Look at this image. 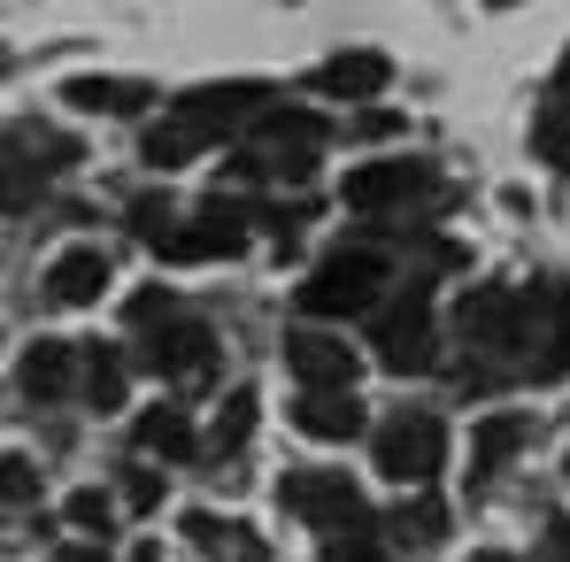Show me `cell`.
<instances>
[{"label":"cell","instance_id":"17","mask_svg":"<svg viewBox=\"0 0 570 562\" xmlns=\"http://www.w3.org/2000/svg\"><path fill=\"white\" fill-rule=\"evenodd\" d=\"M70 377H78V347H70V339H31V347H23V363H16V385H23L31 401L70 393Z\"/></svg>","mask_w":570,"mask_h":562},{"label":"cell","instance_id":"14","mask_svg":"<svg viewBox=\"0 0 570 562\" xmlns=\"http://www.w3.org/2000/svg\"><path fill=\"white\" fill-rule=\"evenodd\" d=\"M316 147H324V116H316V108H263V116H255V155L316 162Z\"/></svg>","mask_w":570,"mask_h":562},{"label":"cell","instance_id":"27","mask_svg":"<svg viewBox=\"0 0 570 562\" xmlns=\"http://www.w3.org/2000/svg\"><path fill=\"white\" fill-rule=\"evenodd\" d=\"M124 501H131V509H155V501H163V477H155V470H131V477H124Z\"/></svg>","mask_w":570,"mask_h":562},{"label":"cell","instance_id":"34","mask_svg":"<svg viewBox=\"0 0 570 562\" xmlns=\"http://www.w3.org/2000/svg\"><path fill=\"white\" fill-rule=\"evenodd\" d=\"M563 470H570V463H563Z\"/></svg>","mask_w":570,"mask_h":562},{"label":"cell","instance_id":"4","mask_svg":"<svg viewBox=\"0 0 570 562\" xmlns=\"http://www.w3.org/2000/svg\"><path fill=\"white\" fill-rule=\"evenodd\" d=\"M278 501L301 524H324V532H371V501L347 470H293L278 485Z\"/></svg>","mask_w":570,"mask_h":562},{"label":"cell","instance_id":"23","mask_svg":"<svg viewBox=\"0 0 570 562\" xmlns=\"http://www.w3.org/2000/svg\"><path fill=\"white\" fill-rule=\"evenodd\" d=\"M124 385H131V363L116 347H94L86 355V401L94 408H124Z\"/></svg>","mask_w":570,"mask_h":562},{"label":"cell","instance_id":"20","mask_svg":"<svg viewBox=\"0 0 570 562\" xmlns=\"http://www.w3.org/2000/svg\"><path fill=\"white\" fill-rule=\"evenodd\" d=\"M62 100L86 108V116H139V108L155 100V86H139V78H70Z\"/></svg>","mask_w":570,"mask_h":562},{"label":"cell","instance_id":"13","mask_svg":"<svg viewBox=\"0 0 570 562\" xmlns=\"http://www.w3.org/2000/svg\"><path fill=\"white\" fill-rule=\"evenodd\" d=\"M385 78H393V62H385L379 47H355V55H332V62L308 70V86L324 100H379Z\"/></svg>","mask_w":570,"mask_h":562},{"label":"cell","instance_id":"16","mask_svg":"<svg viewBox=\"0 0 570 562\" xmlns=\"http://www.w3.org/2000/svg\"><path fill=\"white\" fill-rule=\"evenodd\" d=\"M100 285H108V255H100V247H62V255L47 263V293H55L62 308L100 300Z\"/></svg>","mask_w":570,"mask_h":562},{"label":"cell","instance_id":"18","mask_svg":"<svg viewBox=\"0 0 570 562\" xmlns=\"http://www.w3.org/2000/svg\"><path fill=\"white\" fill-rule=\"evenodd\" d=\"M524 440H532V416H517V408H485L478 432H471V477H493Z\"/></svg>","mask_w":570,"mask_h":562},{"label":"cell","instance_id":"6","mask_svg":"<svg viewBox=\"0 0 570 562\" xmlns=\"http://www.w3.org/2000/svg\"><path fill=\"white\" fill-rule=\"evenodd\" d=\"M371 347H379V363H385L393 377L432 371V293H424V285H409V293L385 308V316H379V339H371Z\"/></svg>","mask_w":570,"mask_h":562},{"label":"cell","instance_id":"22","mask_svg":"<svg viewBox=\"0 0 570 562\" xmlns=\"http://www.w3.org/2000/svg\"><path fill=\"white\" fill-rule=\"evenodd\" d=\"M131 440H139V455H193L186 408H147V416L131 424Z\"/></svg>","mask_w":570,"mask_h":562},{"label":"cell","instance_id":"24","mask_svg":"<svg viewBox=\"0 0 570 562\" xmlns=\"http://www.w3.org/2000/svg\"><path fill=\"white\" fill-rule=\"evenodd\" d=\"M247 432H255V393L239 385V393H232V401L216 408V432H208V440H216V455H232V447H239Z\"/></svg>","mask_w":570,"mask_h":562},{"label":"cell","instance_id":"7","mask_svg":"<svg viewBox=\"0 0 570 562\" xmlns=\"http://www.w3.org/2000/svg\"><path fill=\"white\" fill-rule=\"evenodd\" d=\"M139 363H147L155 377H208L216 371V332L193 324V316H163V324H147Z\"/></svg>","mask_w":570,"mask_h":562},{"label":"cell","instance_id":"30","mask_svg":"<svg viewBox=\"0 0 570 562\" xmlns=\"http://www.w3.org/2000/svg\"><path fill=\"white\" fill-rule=\"evenodd\" d=\"M55 562H108V555H100V548H62Z\"/></svg>","mask_w":570,"mask_h":562},{"label":"cell","instance_id":"9","mask_svg":"<svg viewBox=\"0 0 570 562\" xmlns=\"http://www.w3.org/2000/svg\"><path fill=\"white\" fill-rule=\"evenodd\" d=\"M416 193H432V162H363V170H347V186L340 200L347 208H363V216H385V208H409Z\"/></svg>","mask_w":570,"mask_h":562},{"label":"cell","instance_id":"3","mask_svg":"<svg viewBox=\"0 0 570 562\" xmlns=\"http://www.w3.org/2000/svg\"><path fill=\"white\" fill-rule=\"evenodd\" d=\"M379 470L393 485H432L440 463H448V424L432 416V408H401V416H385L379 424Z\"/></svg>","mask_w":570,"mask_h":562},{"label":"cell","instance_id":"28","mask_svg":"<svg viewBox=\"0 0 570 562\" xmlns=\"http://www.w3.org/2000/svg\"><path fill=\"white\" fill-rule=\"evenodd\" d=\"M393 524H401V532H416V540H432V532H440V509H432V501H416V509H401Z\"/></svg>","mask_w":570,"mask_h":562},{"label":"cell","instance_id":"26","mask_svg":"<svg viewBox=\"0 0 570 562\" xmlns=\"http://www.w3.org/2000/svg\"><path fill=\"white\" fill-rule=\"evenodd\" d=\"M108 516H116V509H108V493H100V485L70 493V524H86V532H108Z\"/></svg>","mask_w":570,"mask_h":562},{"label":"cell","instance_id":"33","mask_svg":"<svg viewBox=\"0 0 570 562\" xmlns=\"http://www.w3.org/2000/svg\"><path fill=\"white\" fill-rule=\"evenodd\" d=\"M563 562H570V532H563Z\"/></svg>","mask_w":570,"mask_h":562},{"label":"cell","instance_id":"19","mask_svg":"<svg viewBox=\"0 0 570 562\" xmlns=\"http://www.w3.org/2000/svg\"><path fill=\"white\" fill-rule=\"evenodd\" d=\"M293 424H301L308 440H355V432H363V401H355V393H301V401H293Z\"/></svg>","mask_w":570,"mask_h":562},{"label":"cell","instance_id":"2","mask_svg":"<svg viewBox=\"0 0 570 562\" xmlns=\"http://www.w3.org/2000/svg\"><path fill=\"white\" fill-rule=\"evenodd\" d=\"M379 285H385L379 247H340V255H324V263L308 270L301 308H308V316H363V308H379Z\"/></svg>","mask_w":570,"mask_h":562},{"label":"cell","instance_id":"5","mask_svg":"<svg viewBox=\"0 0 570 562\" xmlns=\"http://www.w3.org/2000/svg\"><path fill=\"white\" fill-rule=\"evenodd\" d=\"M78 147L55 139V131H0V208H31L39 186L70 162Z\"/></svg>","mask_w":570,"mask_h":562},{"label":"cell","instance_id":"32","mask_svg":"<svg viewBox=\"0 0 570 562\" xmlns=\"http://www.w3.org/2000/svg\"><path fill=\"white\" fill-rule=\"evenodd\" d=\"M471 562H509V555H471Z\"/></svg>","mask_w":570,"mask_h":562},{"label":"cell","instance_id":"31","mask_svg":"<svg viewBox=\"0 0 570 562\" xmlns=\"http://www.w3.org/2000/svg\"><path fill=\"white\" fill-rule=\"evenodd\" d=\"M131 562H163V548H155V540H147V548H139V555H131Z\"/></svg>","mask_w":570,"mask_h":562},{"label":"cell","instance_id":"29","mask_svg":"<svg viewBox=\"0 0 570 562\" xmlns=\"http://www.w3.org/2000/svg\"><path fill=\"white\" fill-rule=\"evenodd\" d=\"M324 562H385V555H379V548H371V540H347V548H332V555H324Z\"/></svg>","mask_w":570,"mask_h":562},{"label":"cell","instance_id":"12","mask_svg":"<svg viewBox=\"0 0 570 562\" xmlns=\"http://www.w3.org/2000/svg\"><path fill=\"white\" fill-rule=\"evenodd\" d=\"M170 116H186L193 131L216 147L232 124H247V116H263V86H200V93H186Z\"/></svg>","mask_w":570,"mask_h":562},{"label":"cell","instance_id":"15","mask_svg":"<svg viewBox=\"0 0 570 562\" xmlns=\"http://www.w3.org/2000/svg\"><path fill=\"white\" fill-rule=\"evenodd\" d=\"M532 155L548 170H570V47H563V62H556V86L540 100V116H532Z\"/></svg>","mask_w":570,"mask_h":562},{"label":"cell","instance_id":"21","mask_svg":"<svg viewBox=\"0 0 570 562\" xmlns=\"http://www.w3.org/2000/svg\"><path fill=\"white\" fill-rule=\"evenodd\" d=\"M208 139L193 131L186 116H163V124H147V139H139V162H155V170H178V162H193Z\"/></svg>","mask_w":570,"mask_h":562},{"label":"cell","instance_id":"11","mask_svg":"<svg viewBox=\"0 0 570 562\" xmlns=\"http://www.w3.org/2000/svg\"><path fill=\"white\" fill-rule=\"evenodd\" d=\"M532 377L540 385H556V377L570 371V285H532Z\"/></svg>","mask_w":570,"mask_h":562},{"label":"cell","instance_id":"10","mask_svg":"<svg viewBox=\"0 0 570 562\" xmlns=\"http://www.w3.org/2000/svg\"><path fill=\"white\" fill-rule=\"evenodd\" d=\"M285 363L301 393H355V347L340 332H285Z\"/></svg>","mask_w":570,"mask_h":562},{"label":"cell","instance_id":"8","mask_svg":"<svg viewBox=\"0 0 570 562\" xmlns=\"http://www.w3.org/2000/svg\"><path fill=\"white\" fill-rule=\"evenodd\" d=\"M247 247V231H239V216L232 208H200V216H178L163 239H155V255L163 263H224V255H239Z\"/></svg>","mask_w":570,"mask_h":562},{"label":"cell","instance_id":"1","mask_svg":"<svg viewBox=\"0 0 570 562\" xmlns=\"http://www.w3.org/2000/svg\"><path fill=\"white\" fill-rule=\"evenodd\" d=\"M455 332L485 363L532 371V293H517V285H471L463 308H455Z\"/></svg>","mask_w":570,"mask_h":562},{"label":"cell","instance_id":"25","mask_svg":"<svg viewBox=\"0 0 570 562\" xmlns=\"http://www.w3.org/2000/svg\"><path fill=\"white\" fill-rule=\"evenodd\" d=\"M0 501H39V470H31V455H0Z\"/></svg>","mask_w":570,"mask_h":562}]
</instances>
